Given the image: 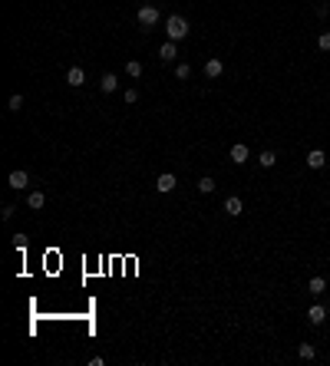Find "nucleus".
Wrapping results in <instances>:
<instances>
[{
    "label": "nucleus",
    "mask_w": 330,
    "mask_h": 366,
    "mask_svg": "<svg viewBox=\"0 0 330 366\" xmlns=\"http://www.w3.org/2000/svg\"><path fill=\"white\" fill-rule=\"evenodd\" d=\"M188 30H192V27H188V20H185V17H179V13H172V17L165 20V37H168V40H175V43H179V40H185V37H188Z\"/></svg>",
    "instance_id": "1"
},
{
    "label": "nucleus",
    "mask_w": 330,
    "mask_h": 366,
    "mask_svg": "<svg viewBox=\"0 0 330 366\" xmlns=\"http://www.w3.org/2000/svg\"><path fill=\"white\" fill-rule=\"evenodd\" d=\"M136 17H139V27H145V30L159 23V10H156L152 4H142V7H139V13H136Z\"/></svg>",
    "instance_id": "2"
},
{
    "label": "nucleus",
    "mask_w": 330,
    "mask_h": 366,
    "mask_svg": "<svg viewBox=\"0 0 330 366\" xmlns=\"http://www.w3.org/2000/svg\"><path fill=\"white\" fill-rule=\"evenodd\" d=\"M7 185H10L13 192H23V188L30 185V175H27L23 168H13V172H10V178H7Z\"/></svg>",
    "instance_id": "3"
},
{
    "label": "nucleus",
    "mask_w": 330,
    "mask_h": 366,
    "mask_svg": "<svg viewBox=\"0 0 330 366\" xmlns=\"http://www.w3.org/2000/svg\"><path fill=\"white\" fill-rule=\"evenodd\" d=\"M175 56H179V43H175V40H165V43L159 46V60H162V63H172Z\"/></svg>",
    "instance_id": "4"
},
{
    "label": "nucleus",
    "mask_w": 330,
    "mask_h": 366,
    "mask_svg": "<svg viewBox=\"0 0 330 366\" xmlns=\"http://www.w3.org/2000/svg\"><path fill=\"white\" fill-rule=\"evenodd\" d=\"M221 73H224V63L218 60V56H212V60H205V76H208V80H218Z\"/></svg>",
    "instance_id": "5"
},
{
    "label": "nucleus",
    "mask_w": 330,
    "mask_h": 366,
    "mask_svg": "<svg viewBox=\"0 0 330 366\" xmlns=\"http://www.w3.org/2000/svg\"><path fill=\"white\" fill-rule=\"evenodd\" d=\"M175 185H179V181H175V175H172V172H162V175L156 178V188H159L162 195H168V192H172Z\"/></svg>",
    "instance_id": "6"
},
{
    "label": "nucleus",
    "mask_w": 330,
    "mask_h": 366,
    "mask_svg": "<svg viewBox=\"0 0 330 366\" xmlns=\"http://www.w3.org/2000/svg\"><path fill=\"white\" fill-rule=\"evenodd\" d=\"M248 155H251V152H248V145H244V142H235V145H231V162H235V165H244Z\"/></svg>",
    "instance_id": "7"
},
{
    "label": "nucleus",
    "mask_w": 330,
    "mask_h": 366,
    "mask_svg": "<svg viewBox=\"0 0 330 366\" xmlns=\"http://www.w3.org/2000/svg\"><path fill=\"white\" fill-rule=\"evenodd\" d=\"M66 83H69V86H83V83H86V73H83V66H69L66 69Z\"/></svg>",
    "instance_id": "8"
},
{
    "label": "nucleus",
    "mask_w": 330,
    "mask_h": 366,
    "mask_svg": "<svg viewBox=\"0 0 330 366\" xmlns=\"http://www.w3.org/2000/svg\"><path fill=\"white\" fill-rule=\"evenodd\" d=\"M307 320H311V327H320V323L327 320V307H320V304H314L311 310H307Z\"/></svg>",
    "instance_id": "9"
},
{
    "label": "nucleus",
    "mask_w": 330,
    "mask_h": 366,
    "mask_svg": "<svg viewBox=\"0 0 330 366\" xmlns=\"http://www.w3.org/2000/svg\"><path fill=\"white\" fill-rule=\"evenodd\" d=\"M224 211H228L231 218H238L244 211V205H241V198H238V195H228V198H224Z\"/></svg>",
    "instance_id": "10"
},
{
    "label": "nucleus",
    "mask_w": 330,
    "mask_h": 366,
    "mask_svg": "<svg viewBox=\"0 0 330 366\" xmlns=\"http://www.w3.org/2000/svg\"><path fill=\"white\" fill-rule=\"evenodd\" d=\"M99 89H103V93H116V89H119V76L116 73H106L99 80Z\"/></svg>",
    "instance_id": "11"
},
{
    "label": "nucleus",
    "mask_w": 330,
    "mask_h": 366,
    "mask_svg": "<svg viewBox=\"0 0 330 366\" xmlns=\"http://www.w3.org/2000/svg\"><path fill=\"white\" fill-rule=\"evenodd\" d=\"M307 165H311V168H324L327 165V155L320 149H311V152H307Z\"/></svg>",
    "instance_id": "12"
},
{
    "label": "nucleus",
    "mask_w": 330,
    "mask_h": 366,
    "mask_svg": "<svg viewBox=\"0 0 330 366\" xmlns=\"http://www.w3.org/2000/svg\"><path fill=\"white\" fill-rule=\"evenodd\" d=\"M307 291H311L314 297H320V294L327 291V280H324V277H320V274H317V277H311V284H307Z\"/></svg>",
    "instance_id": "13"
},
{
    "label": "nucleus",
    "mask_w": 330,
    "mask_h": 366,
    "mask_svg": "<svg viewBox=\"0 0 330 366\" xmlns=\"http://www.w3.org/2000/svg\"><path fill=\"white\" fill-rule=\"evenodd\" d=\"M27 205H30L33 211H40V208L46 205V195L43 192H30V195H27Z\"/></svg>",
    "instance_id": "14"
},
{
    "label": "nucleus",
    "mask_w": 330,
    "mask_h": 366,
    "mask_svg": "<svg viewBox=\"0 0 330 366\" xmlns=\"http://www.w3.org/2000/svg\"><path fill=\"white\" fill-rule=\"evenodd\" d=\"M258 165H261V168H274V165H277V155H274L271 149H264L261 155H258Z\"/></svg>",
    "instance_id": "15"
},
{
    "label": "nucleus",
    "mask_w": 330,
    "mask_h": 366,
    "mask_svg": "<svg viewBox=\"0 0 330 366\" xmlns=\"http://www.w3.org/2000/svg\"><path fill=\"white\" fill-rule=\"evenodd\" d=\"M297 356H300V360H314V356H317L314 343H300V347H297Z\"/></svg>",
    "instance_id": "16"
},
{
    "label": "nucleus",
    "mask_w": 330,
    "mask_h": 366,
    "mask_svg": "<svg viewBox=\"0 0 330 366\" xmlns=\"http://www.w3.org/2000/svg\"><path fill=\"white\" fill-rule=\"evenodd\" d=\"M215 188H218V185H215V178H208V175H205V178H198V192L201 195H212Z\"/></svg>",
    "instance_id": "17"
},
{
    "label": "nucleus",
    "mask_w": 330,
    "mask_h": 366,
    "mask_svg": "<svg viewBox=\"0 0 330 366\" xmlns=\"http://www.w3.org/2000/svg\"><path fill=\"white\" fill-rule=\"evenodd\" d=\"M125 73H129L132 80H136V76H142V63H139V60H129V63H125Z\"/></svg>",
    "instance_id": "18"
},
{
    "label": "nucleus",
    "mask_w": 330,
    "mask_h": 366,
    "mask_svg": "<svg viewBox=\"0 0 330 366\" xmlns=\"http://www.w3.org/2000/svg\"><path fill=\"white\" fill-rule=\"evenodd\" d=\"M7 109H10V112H20V109H23V96L13 93V96H10V102H7Z\"/></svg>",
    "instance_id": "19"
},
{
    "label": "nucleus",
    "mask_w": 330,
    "mask_h": 366,
    "mask_svg": "<svg viewBox=\"0 0 330 366\" xmlns=\"http://www.w3.org/2000/svg\"><path fill=\"white\" fill-rule=\"evenodd\" d=\"M188 76H192V66H188V63H179V66H175V80H188Z\"/></svg>",
    "instance_id": "20"
},
{
    "label": "nucleus",
    "mask_w": 330,
    "mask_h": 366,
    "mask_svg": "<svg viewBox=\"0 0 330 366\" xmlns=\"http://www.w3.org/2000/svg\"><path fill=\"white\" fill-rule=\"evenodd\" d=\"M13 211H17V205H4V211H0V218H4V221H10V218H13Z\"/></svg>",
    "instance_id": "21"
},
{
    "label": "nucleus",
    "mask_w": 330,
    "mask_h": 366,
    "mask_svg": "<svg viewBox=\"0 0 330 366\" xmlns=\"http://www.w3.org/2000/svg\"><path fill=\"white\" fill-rule=\"evenodd\" d=\"M317 46H320V50H330V30H327V33H320V40H317Z\"/></svg>",
    "instance_id": "22"
},
{
    "label": "nucleus",
    "mask_w": 330,
    "mask_h": 366,
    "mask_svg": "<svg viewBox=\"0 0 330 366\" xmlns=\"http://www.w3.org/2000/svg\"><path fill=\"white\" fill-rule=\"evenodd\" d=\"M125 102H129V106L139 102V93H136V89H125Z\"/></svg>",
    "instance_id": "23"
}]
</instances>
